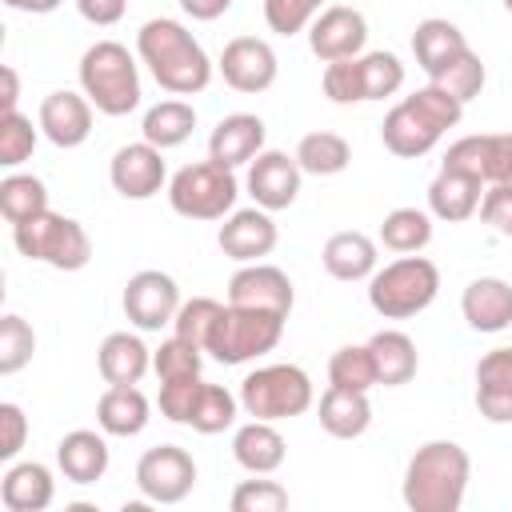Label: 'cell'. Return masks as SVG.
<instances>
[{
	"instance_id": "cell-46",
	"label": "cell",
	"mask_w": 512,
	"mask_h": 512,
	"mask_svg": "<svg viewBox=\"0 0 512 512\" xmlns=\"http://www.w3.org/2000/svg\"><path fill=\"white\" fill-rule=\"evenodd\" d=\"M200 388H204L200 376L160 380V412H164L172 424H188V420H192V408H196V400H200Z\"/></svg>"
},
{
	"instance_id": "cell-24",
	"label": "cell",
	"mask_w": 512,
	"mask_h": 512,
	"mask_svg": "<svg viewBox=\"0 0 512 512\" xmlns=\"http://www.w3.org/2000/svg\"><path fill=\"white\" fill-rule=\"evenodd\" d=\"M56 464L72 484H96L108 472V444L100 432L76 428L56 444Z\"/></svg>"
},
{
	"instance_id": "cell-41",
	"label": "cell",
	"mask_w": 512,
	"mask_h": 512,
	"mask_svg": "<svg viewBox=\"0 0 512 512\" xmlns=\"http://www.w3.org/2000/svg\"><path fill=\"white\" fill-rule=\"evenodd\" d=\"M200 364H204V348L192 344V340H184V336H176V332H172V340H164V344L152 352V368H156L160 380L200 376Z\"/></svg>"
},
{
	"instance_id": "cell-29",
	"label": "cell",
	"mask_w": 512,
	"mask_h": 512,
	"mask_svg": "<svg viewBox=\"0 0 512 512\" xmlns=\"http://www.w3.org/2000/svg\"><path fill=\"white\" fill-rule=\"evenodd\" d=\"M464 48H468L464 32H460L452 20H444V16H428V20H420L416 32H412V56H416V64L428 72V80H432L448 60H456Z\"/></svg>"
},
{
	"instance_id": "cell-21",
	"label": "cell",
	"mask_w": 512,
	"mask_h": 512,
	"mask_svg": "<svg viewBox=\"0 0 512 512\" xmlns=\"http://www.w3.org/2000/svg\"><path fill=\"white\" fill-rule=\"evenodd\" d=\"M460 312L476 332H504L512 324V284L500 276L472 280L460 296Z\"/></svg>"
},
{
	"instance_id": "cell-14",
	"label": "cell",
	"mask_w": 512,
	"mask_h": 512,
	"mask_svg": "<svg viewBox=\"0 0 512 512\" xmlns=\"http://www.w3.org/2000/svg\"><path fill=\"white\" fill-rule=\"evenodd\" d=\"M216 244H220V252L228 256V260H236V264H256L260 256H268L272 248H276V224H272V216H268V208H240V212H232L224 224H220V232H216Z\"/></svg>"
},
{
	"instance_id": "cell-38",
	"label": "cell",
	"mask_w": 512,
	"mask_h": 512,
	"mask_svg": "<svg viewBox=\"0 0 512 512\" xmlns=\"http://www.w3.org/2000/svg\"><path fill=\"white\" fill-rule=\"evenodd\" d=\"M356 64H360V92H364V100H384V96L400 92V84H404L400 56H392V52H364V56H356Z\"/></svg>"
},
{
	"instance_id": "cell-30",
	"label": "cell",
	"mask_w": 512,
	"mask_h": 512,
	"mask_svg": "<svg viewBox=\"0 0 512 512\" xmlns=\"http://www.w3.org/2000/svg\"><path fill=\"white\" fill-rule=\"evenodd\" d=\"M480 184L476 176H464V172H452V168H440V176L428 184V208L436 220H448V224H460L468 220L476 208H480Z\"/></svg>"
},
{
	"instance_id": "cell-9",
	"label": "cell",
	"mask_w": 512,
	"mask_h": 512,
	"mask_svg": "<svg viewBox=\"0 0 512 512\" xmlns=\"http://www.w3.org/2000/svg\"><path fill=\"white\" fill-rule=\"evenodd\" d=\"M196 484V460L180 444H156L136 464V488L152 504H180Z\"/></svg>"
},
{
	"instance_id": "cell-6",
	"label": "cell",
	"mask_w": 512,
	"mask_h": 512,
	"mask_svg": "<svg viewBox=\"0 0 512 512\" xmlns=\"http://www.w3.org/2000/svg\"><path fill=\"white\" fill-rule=\"evenodd\" d=\"M16 252L40 264H52L60 272H80L92 260V240L84 232L80 220L72 216H56V212H40L24 224L12 228Z\"/></svg>"
},
{
	"instance_id": "cell-19",
	"label": "cell",
	"mask_w": 512,
	"mask_h": 512,
	"mask_svg": "<svg viewBox=\"0 0 512 512\" xmlns=\"http://www.w3.org/2000/svg\"><path fill=\"white\" fill-rule=\"evenodd\" d=\"M264 120L252 116V112H232L224 116L212 136H208V160L224 164V168H240V164H252L260 152H264Z\"/></svg>"
},
{
	"instance_id": "cell-33",
	"label": "cell",
	"mask_w": 512,
	"mask_h": 512,
	"mask_svg": "<svg viewBox=\"0 0 512 512\" xmlns=\"http://www.w3.org/2000/svg\"><path fill=\"white\" fill-rule=\"evenodd\" d=\"M0 212H4V220L12 228L24 224V220H32V216H40V212H48V188H44V180H36L28 172L4 176L0 180Z\"/></svg>"
},
{
	"instance_id": "cell-4",
	"label": "cell",
	"mask_w": 512,
	"mask_h": 512,
	"mask_svg": "<svg viewBox=\"0 0 512 512\" xmlns=\"http://www.w3.org/2000/svg\"><path fill=\"white\" fill-rule=\"evenodd\" d=\"M440 292V268L428 256H400L368 276V304L384 320H408L424 312Z\"/></svg>"
},
{
	"instance_id": "cell-34",
	"label": "cell",
	"mask_w": 512,
	"mask_h": 512,
	"mask_svg": "<svg viewBox=\"0 0 512 512\" xmlns=\"http://www.w3.org/2000/svg\"><path fill=\"white\" fill-rule=\"evenodd\" d=\"M348 160H352V148L336 132H308L296 144V164L312 176H336L348 168Z\"/></svg>"
},
{
	"instance_id": "cell-50",
	"label": "cell",
	"mask_w": 512,
	"mask_h": 512,
	"mask_svg": "<svg viewBox=\"0 0 512 512\" xmlns=\"http://www.w3.org/2000/svg\"><path fill=\"white\" fill-rule=\"evenodd\" d=\"M484 184H512V132H488Z\"/></svg>"
},
{
	"instance_id": "cell-39",
	"label": "cell",
	"mask_w": 512,
	"mask_h": 512,
	"mask_svg": "<svg viewBox=\"0 0 512 512\" xmlns=\"http://www.w3.org/2000/svg\"><path fill=\"white\" fill-rule=\"evenodd\" d=\"M32 352H36V332H32V324H28L24 316H16V312L0 316V376L20 372V368L32 360Z\"/></svg>"
},
{
	"instance_id": "cell-11",
	"label": "cell",
	"mask_w": 512,
	"mask_h": 512,
	"mask_svg": "<svg viewBox=\"0 0 512 512\" xmlns=\"http://www.w3.org/2000/svg\"><path fill=\"white\" fill-rule=\"evenodd\" d=\"M368 44V20L352 4H332L308 24V48L316 60H352Z\"/></svg>"
},
{
	"instance_id": "cell-28",
	"label": "cell",
	"mask_w": 512,
	"mask_h": 512,
	"mask_svg": "<svg viewBox=\"0 0 512 512\" xmlns=\"http://www.w3.org/2000/svg\"><path fill=\"white\" fill-rule=\"evenodd\" d=\"M96 368H100L104 384H140V376L152 368V352L144 348L140 336L112 332V336H104V344L96 352Z\"/></svg>"
},
{
	"instance_id": "cell-7",
	"label": "cell",
	"mask_w": 512,
	"mask_h": 512,
	"mask_svg": "<svg viewBox=\"0 0 512 512\" xmlns=\"http://www.w3.org/2000/svg\"><path fill=\"white\" fill-rule=\"evenodd\" d=\"M240 408L252 420H292L312 408V380L296 364H264L240 380Z\"/></svg>"
},
{
	"instance_id": "cell-26",
	"label": "cell",
	"mask_w": 512,
	"mask_h": 512,
	"mask_svg": "<svg viewBox=\"0 0 512 512\" xmlns=\"http://www.w3.org/2000/svg\"><path fill=\"white\" fill-rule=\"evenodd\" d=\"M96 424L108 436H140L148 428V396L136 384H108L96 400Z\"/></svg>"
},
{
	"instance_id": "cell-53",
	"label": "cell",
	"mask_w": 512,
	"mask_h": 512,
	"mask_svg": "<svg viewBox=\"0 0 512 512\" xmlns=\"http://www.w3.org/2000/svg\"><path fill=\"white\" fill-rule=\"evenodd\" d=\"M76 8H80V16H84L88 24L108 28V24H116V20L124 16L128 0H76Z\"/></svg>"
},
{
	"instance_id": "cell-37",
	"label": "cell",
	"mask_w": 512,
	"mask_h": 512,
	"mask_svg": "<svg viewBox=\"0 0 512 512\" xmlns=\"http://www.w3.org/2000/svg\"><path fill=\"white\" fill-rule=\"evenodd\" d=\"M236 408H240V396H232L228 388H220V384H208V380H204V388H200V400H196V408H192L188 428H196V432H204V436H216V432H224V428H232V424H236Z\"/></svg>"
},
{
	"instance_id": "cell-45",
	"label": "cell",
	"mask_w": 512,
	"mask_h": 512,
	"mask_svg": "<svg viewBox=\"0 0 512 512\" xmlns=\"http://www.w3.org/2000/svg\"><path fill=\"white\" fill-rule=\"evenodd\" d=\"M232 512H284L288 508V488L276 480H244L232 492Z\"/></svg>"
},
{
	"instance_id": "cell-32",
	"label": "cell",
	"mask_w": 512,
	"mask_h": 512,
	"mask_svg": "<svg viewBox=\"0 0 512 512\" xmlns=\"http://www.w3.org/2000/svg\"><path fill=\"white\" fill-rule=\"evenodd\" d=\"M192 128H196V108L184 104V100H160V104H152L144 112V124H140L144 140L156 144L160 152L164 148H180L192 136Z\"/></svg>"
},
{
	"instance_id": "cell-23",
	"label": "cell",
	"mask_w": 512,
	"mask_h": 512,
	"mask_svg": "<svg viewBox=\"0 0 512 512\" xmlns=\"http://www.w3.org/2000/svg\"><path fill=\"white\" fill-rule=\"evenodd\" d=\"M232 456L252 476H268L284 464V436L276 432L272 420H248L232 436Z\"/></svg>"
},
{
	"instance_id": "cell-17",
	"label": "cell",
	"mask_w": 512,
	"mask_h": 512,
	"mask_svg": "<svg viewBox=\"0 0 512 512\" xmlns=\"http://www.w3.org/2000/svg\"><path fill=\"white\" fill-rule=\"evenodd\" d=\"M40 132L56 148H80L92 136V100L80 92H48L40 100Z\"/></svg>"
},
{
	"instance_id": "cell-43",
	"label": "cell",
	"mask_w": 512,
	"mask_h": 512,
	"mask_svg": "<svg viewBox=\"0 0 512 512\" xmlns=\"http://www.w3.org/2000/svg\"><path fill=\"white\" fill-rule=\"evenodd\" d=\"M32 148H36L32 120L20 116V112H4L0 116V164L4 168H16V164H24L32 156Z\"/></svg>"
},
{
	"instance_id": "cell-49",
	"label": "cell",
	"mask_w": 512,
	"mask_h": 512,
	"mask_svg": "<svg viewBox=\"0 0 512 512\" xmlns=\"http://www.w3.org/2000/svg\"><path fill=\"white\" fill-rule=\"evenodd\" d=\"M484 148H488V136H460L456 144H448V152H444V168L484 180Z\"/></svg>"
},
{
	"instance_id": "cell-16",
	"label": "cell",
	"mask_w": 512,
	"mask_h": 512,
	"mask_svg": "<svg viewBox=\"0 0 512 512\" xmlns=\"http://www.w3.org/2000/svg\"><path fill=\"white\" fill-rule=\"evenodd\" d=\"M300 164H296V156H288V152H260L252 164H248V192H252V200L260 204V208H268V212H280V208H288L292 200H296V192H300Z\"/></svg>"
},
{
	"instance_id": "cell-10",
	"label": "cell",
	"mask_w": 512,
	"mask_h": 512,
	"mask_svg": "<svg viewBox=\"0 0 512 512\" xmlns=\"http://www.w3.org/2000/svg\"><path fill=\"white\" fill-rule=\"evenodd\" d=\"M180 312V288L168 272L144 268L124 284V316L144 328V332H160L164 324H172Z\"/></svg>"
},
{
	"instance_id": "cell-54",
	"label": "cell",
	"mask_w": 512,
	"mask_h": 512,
	"mask_svg": "<svg viewBox=\"0 0 512 512\" xmlns=\"http://www.w3.org/2000/svg\"><path fill=\"white\" fill-rule=\"evenodd\" d=\"M180 8L192 16V20H216L232 8V0H180Z\"/></svg>"
},
{
	"instance_id": "cell-18",
	"label": "cell",
	"mask_w": 512,
	"mask_h": 512,
	"mask_svg": "<svg viewBox=\"0 0 512 512\" xmlns=\"http://www.w3.org/2000/svg\"><path fill=\"white\" fill-rule=\"evenodd\" d=\"M440 136H444V128H436L408 96H404L396 108H388V116H384V124H380L384 148H388L392 156H400V160H416V156L432 152V148L440 144Z\"/></svg>"
},
{
	"instance_id": "cell-51",
	"label": "cell",
	"mask_w": 512,
	"mask_h": 512,
	"mask_svg": "<svg viewBox=\"0 0 512 512\" xmlns=\"http://www.w3.org/2000/svg\"><path fill=\"white\" fill-rule=\"evenodd\" d=\"M480 220L500 236H512V184H488L480 196Z\"/></svg>"
},
{
	"instance_id": "cell-13",
	"label": "cell",
	"mask_w": 512,
	"mask_h": 512,
	"mask_svg": "<svg viewBox=\"0 0 512 512\" xmlns=\"http://www.w3.org/2000/svg\"><path fill=\"white\" fill-rule=\"evenodd\" d=\"M108 180L112 188L124 196V200H152L164 180H168V168H164V156L156 144L140 140V144H124L116 148L112 164H108Z\"/></svg>"
},
{
	"instance_id": "cell-48",
	"label": "cell",
	"mask_w": 512,
	"mask_h": 512,
	"mask_svg": "<svg viewBox=\"0 0 512 512\" xmlns=\"http://www.w3.org/2000/svg\"><path fill=\"white\" fill-rule=\"evenodd\" d=\"M324 96H328L332 104H360V100H364L356 56H352V60H332V64L324 68Z\"/></svg>"
},
{
	"instance_id": "cell-8",
	"label": "cell",
	"mask_w": 512,
	"mask_h": 512,
	"mask_svg": "<svg viewBox=\"0 0 512 512\" xmlns=\"http://www.w3.org/2000/svg\"><path fill=\"white\" fill-rule=\"evenodd\" d=\"M236 196H240V188H236L232 168H224L216 160L184 164L168 180V204L184 220H224L232 212Z\"/></svg>"
},
{
	"instance_id": "cell-27",
	"label": "cell",
	"mask_w": 512,
	"mask_h": 512,
	"mask_svg": "<svg viewBox=\"0 0 512 512\" xmlns=\"http://www.w3.org/2000/svg\"><path fill=\"white\" fill-rule=\"evenodd\" d=\"M372 424V404L368 392H352V388H336L328 384V392L320 396V428L336 440H356L364 436Z\"/></svg>"
},
{
	"instance_id": "cell-47",
	"label": "cell",
	"mask_w": 512,
	"mask_h": 512,
	"mask_svg": "<svg viewBox=\"0 0 512 512\" xmlns=\"http://www.w3.org/2000/svg\"><path fill=\"white\" fill-rule=\"evenodd\" d=\"M408 100H412V104H416V108H420L436 128H444V132H448V128H456V124H460V116H464V104H460L452 92H444L440 84L416 88Z\"/></svg>"
},
{
	"instance_id": "cell-36",
	"label": "cell",
	"mask_w": 512,
	"mask_h": 512,
	"mask_svg": "<svg viewBox=\"0 0 512 512\" xmlns=\"http://www.w3.org/2000/svg\"><path fill=\"white\" fill-rule=\"evenodd\" d=\"M328 384L336 388H352V392H368L376 388V360H372V348L368 344H344L332 352L328 360Z\"/></svg>"
},
{
	"instance_id": "cell-1",
	"label": "cell",
	"mask_w": 512,
	"mask_h": 512,
	"mask_svg": "<svg viewBox=\"0 0 512 512\" xmlns=\"http://www.w3.org/2000/svg\"><path fill=\"white\" fill-rule=\"evenodd\" d=\"M136 56L148 64L152 80L172 96H196L212 80V60L204 44L180 20L168 16H156L136 32Z\"/></svg>"
},
{
	"instance_id": "cell-12",
	"label": "cell",
	"mask_w": 512,
	"mask_h": 512,
	"mask_svg": "<svg viewBox=\"0 0 512 512\" xmlns=\"http://www.w3.org/2000/svg\"><path fill=\"white\" fill-rule=\"evenodd\" d=\"M276 72H280L276 52L260 36H236L220 52V76L236 92H264L276 84Z\"/></svg>"
},
{
	"instance_id": "cell-3",
	"label": "cell",
	"mask_w": 512,
	"mask_h": 512,
	"mask_svg": "<svg viewBox=\"0 0 512 512\" xmlns=\"http://www.w3.org/2000/svg\"><path fill=\"white\" fill-rule=\"evenodd\" d=\"M80 88L104 116H128L140 104V68L116 40H96L80 56Z\"/></svg>"
},
{
	"instance_id": "cell-22",
	"label": "cell",
	"mask_w": 512,
	"mask_h": 512,
	"mask_svg": "<svg viewBox=\"0 0 512 512\" xmlns=\"http://www.w3.org/2000/svg\"><path fill=\"white\" fill-rule=\"evenodd\" d=\"M328 276L344 280V284H356V280H368L376 272V240L348 228V232H332L324 252H320Z\"/></svg>"
},
{
	"instance_id": "cell-52",
	"label": "cell",
	"mask_w": 512,
	"mask_h": 512,
	"mask_svg": "<svg viewBox=\"0 0 512 512\" xmlns=\"http://www.w3.org/2000/svg\"><path fill=\"white\" fill-rule=\"evenodd\" d=\"M24 436H28V416L20 404L4 400L0 404V460H12L20 448H24Z\"/></svg>"
},
{
	"instance_id": "cell-57",
	"label": "cell",
	"mask_w": 512,
	"mask_h": 512,
	"mask_svg": "<svg viewBox=\"0 0 512 512\" xmlns=\"http://www.w3.org/2000/svg\"><path fill=\"white\" fill-rule=\"evenodd\" d=\"M504 8H508V12H512V0H504Z\"/></svg>"
},
{
	"instance_id": "cell-2",
	"label": "cell",
	"mask_w": 512,
	"mask_h": 512,
	"mask_svg": "<svg viewBox=\"0 0 512 512\" xmlns=\"http://www.w3.org/2000/svg\"><path fill=\"white\" fill-rule=\"evenodd\" d=\"M472 460L452 440H428L404 468V504L412 512H456L464 504Z\"/></svg>"
},
{
	"instance_id": "cell-31",
	"label": "cell",
	"mask_w": 512,
	"mask_h": 512,
	"mask_svg": "<svg viewBox=\"0 0 512 512\" xmlns=\"http://www.w3.org/2000/svg\"><path fill=\"white\" fill-rule=\"evenodd\" d=\"M372 348V360H376V380L384 388H400L416 376V344L408 332H396V328H384L368 340Z\"/></svg>"
},
{
	"instance_id": "cell-25",
	"label": "cell",
	"mask_w": 512,
	"mask_h": 512,
	"mask_svg": "<svg viewBox=\"0 0 512 512\" xmlns=\"http://www.w3.org/2000/svg\"><path fill=\"white\" fill-rule=\"evenodd\" d=\"M52 496H56V480L36 460L12 464L0 480V500L8 512H44L52 504Z\"/></svg>"
},
{
	"instance_id": "cell-40",
	"label": "cell",
	"mask_w": 512,
	"mask_h": 512,
	"mask_svg": "<svg viewBox=\"0 0 512 512\" xmlns=\"http://www.w3.org/2000/svg\"><path fill=\"white\" fill-rule=\"evenodd\" d=\"M432 84H440V88L452 92L460 104H468V100L480 96V88H484V64H480V56H476L472 48H464L456 60H448V64L432 76Z\"/></svg>"
},
{
	"instance_id": "cell-56",
	"label": "cell",
	"mask_w": 512,
	"mask_h": 512,
	"mask_svg": "<svg viewBox=\"0 0 512 512\" xmlns=\"http://www.w3.org/2000/svg\"><path fill=\"white\" fill-rule=\"evenodd\" d=\"M12 12H32V16H44V12H56L64 0H4Z\"/></svg>"
},
{
	"instance_id": "cell-44",
	"label": "cell",
	"mask_w": 512,
	"mask_h": 512,
	"mask_svg": "<svg viewBox=\"0 0 512 512\" xmlns=\"http://www.w3.org/2000/svg\"><path fill=\"white\" fill-rule=\"evenodd\" d=\"M324 0H264V20L276 36H296L320 16Z\"/></svg>"
},
{
	"instance_id": "cell-5",
	"label": "cell",
	"mask_w": 512,
	"mask_h": 512,
	"mask_svg": "<svg viewBox=\"0 0 512 512\" xmlns=\"http://www.w3.org/2000/svg\"><path fill=\"white\" fill-rule=\"evenodd\" d=\"M284 320L280 312L268 308H240V304H224V312L212 324V336L204 344V352H212V360L220 364H244L256 360L264 352H272L284 336Z\"/></svg>"
},
{
	"instance_id": "cell-20",
	"label": "cell",
	"mask_w": 512,
	"mask_h": 512,
	"mask_svg": "<svg viewBox=\"0 0 512 512\" xmlns=\"http://www.w3.org/2000/svg\"><path fill=\"white\" fill-rule=\"evenodd\" d=\"M476 408L492 424H512V348H492L480 356Z\"/></svg>"
},
{
	"instance_id": "cell-15",
	"label": "cell",
	"mask_w": 512,
	"mask_h": 512,
	"mask_svg": "<svg viewBox=\"0 0 512 512\" xmlns=\"http://www.w3.org/2000/svg\"><path fill=\"white\" fill-rule=\"evenodd\" d=\"M292 280L276 268V264H244L232 280H228V304H240V308H268V312H280L288 316L292 312Z\"/></svg>"
},
{
	"instance_id": "cell-55",
	"label": "cell",
	"mask_w": 512,
	"mask_h": 512,
	"mask_svg": "<svg viewBox=\"0 0 512 512\" xmlns=\"http://www.w3.org/2000/svg\"><path fill=\"white\" fill-rule=\"evenodd\" d=\"M0 80H4V96H0V116H4V112H16V100H20L16 68H12V64H4V68H0Z\"/></svg>"
},
{
	"instance_id": "cell-42",
	"label": "cell",
	"mask_w": 512,
	"mask_h": 512,
	"mask_svg": "<svg viewBox=\"0 0 512 512\" xmlns=\"http://www.w3.org/2000/svg\"><path fill=\"white\" fill-rule=\"evenodd\" d=\"M220 312H224V304H220V300H212V296H192V300H184V304H180V312H176L172 328H176V336H184V340H192V344H200V348H204Z\"/></svg>"
},
{
	"instance_id": "cell-35",
	"label": "cell",
	"mask_w": 512,
	"mask_h": 512,
	"mask_svg": "<svg viewBox=\"0 0 512 512\" xmlns=\"http://www.w3.org/2000/svg\"><path fill=\"white\" fill-rule=\"evenodd\" d=\"M428 240H432V216L420 208H392L380 224V244L388 252L408 256V252H420Z\"/></svg>"
}]
</instances>
